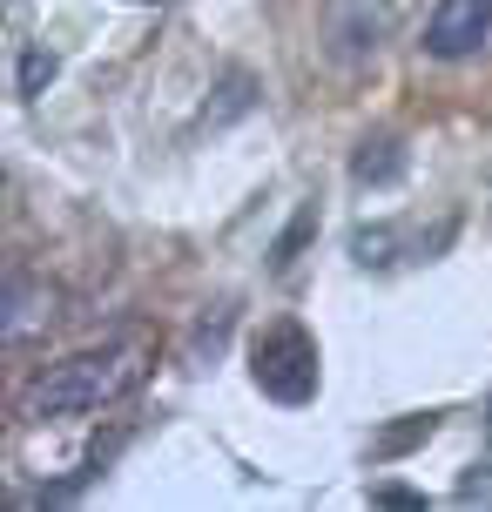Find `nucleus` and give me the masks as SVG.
Returning <instances> with one entry per match:
<instances>
[{
    "label": "nucleus",
    "instance_id": "obj_2",
    "mask_svg": "<svg viewBox=\"0 0 492 512\" xmlns=\"http://www.w3.org/2000/svg\"><path fill=\"white\" fill-rule=\"evenodd\" d=\"M250 378H257L263 398H277V405H311L317 398V344L304 324H270L257 337V351H250Z\"/></svg>",
    "mask_w": 492,
    "mask_h": 512
},
{
    "label": "nucleus",
    "instance_id": "obj_13",
    "mask_svg": "<svg viewBox=\"0 0 492 512\" xmlns=\"http://www.w3.org/2000/svg\"><path fill=\"white\" fill-rule=\"evenodd\" d=\"M459 499L466 506H492V465H472L466 479H459Z\"/></svg>",
    "mask_w": 492,
    "mask_h": 512
},
{
    "label": "nucleus",
    "instance_id": "obj_14",
    "mask_svg": "<svg viewBox=\"0 0 492 512\" xmlns=\"http://www.w3.org/2000/svg\"><path fill=\"white\" fill-rule=\"evenodd\" d=\"M486 432H492V398H486Z\"/></svg>",
    "mask_w": 492,
    "mask_h": 512
},
{
    "label": "nucleus",
    "instance_id": "obj_11",
    "mask_svg": "<svg viewBox=\"0 0 492 512\" xmlns=\"http://www.w3.org/2000/svg\"><path fill=\"white\" fill-rule=\"evenodd\" d=\"M230 317H236L230 304H216V317H203V324H196V337H189V344H196V358H216V351H223V337H230Z\"/></svg>",
    "mask_w": 492,
    "mask_h": 512
},
{
    "label": "nucleus",
    "instance_id": "obj_7",
    "mask_svg": "<svg viewBox=\"0 0 492 512\" xmlns=\"http://www.w3.org/2000/svg\"><path fill=\"white\" fill-rule=\"evenodd\" d=\"M216 95H223V102L203 108L209 128H223V122H236V115H250V108H257V81H250V75H223V88H216Z\"/></svg>",
    "mask_w": 492,
    "mask_h": 512
},
{
    "label": "nucleus",
    "instance_id": "obj_8",
    "mask_svg": "<svg viewBox=\"0 0 492 512\" xmlns=\"http://www.w3.org/2000/svg\"><path fill=\"white\" fill-rule=\"evenodd\" d=\"M398 243H405V236L391 230V223H378V230H358V236H351V256H358L364 270H385V263H398Z\"/></svg>",
    "mask_w": 492,
    "mask_h": 512
},
{
    "label": "nucleus",
    "instance_id": "obj_9",
    "mask_svg": "<svg viewBox=\"0 0 492 512\" xmlns=\"http://www.w3.org/2000/svg\"><path fill=\"white\" fill-rule=\"evenodd\" d=\"M418 438H432V411H425V418H405V425H391V432H378L371 452H378V459H398V452H412Z\"/></svg>",
    "mask_w": 492,
    "mask_h": 512
},
{
    "label": "nucleus",
    "instance_id": "obj_12",
    "mask_svg": "<svg viewBox=\"0 0 492 512\" xmlns=\"http://www.w3.org/2000/svg\"><path fill=\"white\" fill-rule=\"evenodd\" d=\"M311 223H317V209H304V216H297V223L284 230V243H277V270H290V263H297V250H304V236H311Z\"/></svg>",
    "mask_w": 492,
    "mask_h": 512
},
{
    "label": "nucleus",
    "instance_id": "obj_6",
    "mask_svg": "<svg viewBox=\"0 0 492 512\" xmlns=\"http://www.w3.org/2000/svg\"><path fill=\"white\" fill-rule=\"evenodd\" d=\"M405 176V142L398 135H364L358 155H351V182L358 189H391Z\"/></svg>",
    "mask_w": 492,
    "mask_h": 512
},
{
    "label": "nucleus",
    "instance_id": "obj_10",
    "mask_svg": "<svg viewBox=\"0 0 492 512\" xmlns=\"http://www.w3.org/2000/svg\"><path fill=\"white\" fill-rule=\"evenodd\" d=\"M54 68H61V61H54L48 48H27L21 54V81H14V88H21V95H41V88L54 81Z\"/></svg>",
    "mask_w": 492,
    "mask_h": 512
},
{
    "label": "nucleus",
    "instance_id": "obj_5",
    "mask_svg": "<svg viewBox=\"0 0 492 512\" xmlns=\"http://www.w3.org/2000/svg\"><path fill=\"white\" fill-rule=\"evenodd\" d=\"M492 41V0H439L425 14V41L418 48L432 61H466Z\"/></svg>",
    "mask_w": 492,
    "mask_h": 512
},
{
    "label": "nucleus",
    "instance_id": "obj_4",
    "mask_svg": "<svg viewBox=\"0 0 492 512\" xmlns=\"http://www.w3.org/2000/svg\"><path fill=\"white\" fill-rule=\"evenodd\" d=\"M61 324V290L34 270H7V290H0V337L7 351H21L34 337H48Z\"/></svg>",
    "mask_w": 492,
    "mask_h": 512
},
{
    "label": "nucleus",
    "instance_id": "obj_1",
    "mask_svg": "<svg viewBox=\"0 0 492 512\" xmlns=\"http://www.w3.org/2000/svg\"><path fill=\"white\" fill-rule=\"evenodd\" d=\"M149 371L142 344H102V351H75V358L48 364L41 378L21 391V418L48 425V418H95V411L122 405Z\"/></svg>",
    "mask_w": 492,
    "mask_h": 512
},
{
    "label": "nucleus",
    "instance_id": "obj_15",
    "mask_svg": "<svg viewBox=\"0 0 492 512\" xmlns=\"http://www.w3.org/2000/svg\"><path fill=\"white\" fill-rule=\"evenodd\" d=\"M142 7H162V0H142Z\"/></svg>",
    "mask_w": 492,
    "mask_h": 512
},
{
    "label": "nucleus",
    "instance_id": "obj_3",
    "mask_svg": "<svg viewBox=\"0 0 492 512\" xmlns=\"http://www.w3.org/2000/svg\"><path fill=\"white\" fill-rule=\"evenodd\" d=\"M398 34V0H324V54L337 68H371Z\"/></svg>",
    "mask_w": 492,
    "mask_h": 512
}]
</instances>
